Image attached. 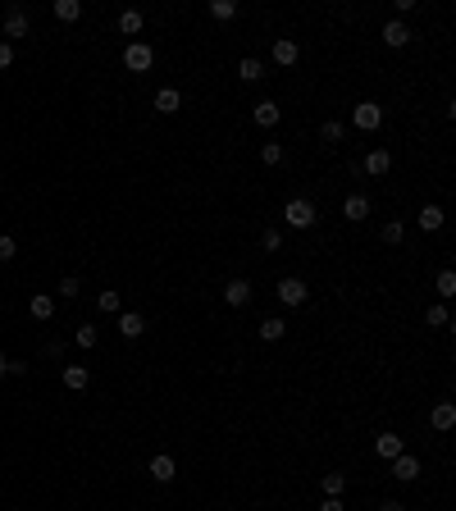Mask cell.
<instances>
[{
  "label": "cell",
  "instance_id": "1",
  "mask_svg": "<svg viewBox=\"0 0 456 511\" xmlns=\"http://www.w3.org/2000/svg\"><path fill=\"white\" fill-rule=\"evenodd\" d=\"M315 219H319V210L310 206L306 196H292V201L283 206V224H288V229H310Z\"/></svg>",
  "mask_w": 456,
  "mask_h": 511
},
{
  "label": "cell",
  "instance_id": "2",
  "mask_svg": "<svg viewBox=\"0 0 456 511\" xmlns=\"http://www.w3.org/2000/svg\"><path fill=\"white\" fill-rule=\"evenodd\" d=\"M151 64H155V51L146 42H128V46H123V69H128V73H146Z\"/></svg>",
  "mask_w": 456,
  "mask_h": 511
},
{
  "label": "cell",
  "instance_id": "3",
  "mask_svg": "<svg viewBox=\"0 0 456 511\" xmlns=\"http://www.w3.org/2000/svg\"><path fill=\"white\" fill-rule=\"evenodd\" d=\"M274 297H279L283 306H306V297H310V288H306V279H297V274H288V279H279V288H274Z\"/></svg>",
  "mask_w": 456,
  "mask_h": 511
},
{
  "label": "cell",
  "instance_id": "4",
  "mask_svg": "<svg viewBox=\"0 0 456 511\" xmlns=\"http://www.w3.org/2000/svg\"><path fill=\"white\" fill-rule=\"evenodd\" d=\"M351 123H356L360 132H374L383 123V105H379V101H360V105L351 110Z\"/></svg>",
  "mask_w": 456,
  "mask_h": 511
},
{
  "label": "cell",
  "instance_id": "5",
  "mask_svg": "<svg viewBox=\"0 0 456 511\" xmlns=\"http://www.w3.org/2000/svg\"><path fill=\"white\" fill-rule=\"evenodd\" d=\"M274 64H279V69H292L297 64V60H301V46H297L292 42V37H279V42H274Z\"/></svg>",
  "mask_w": 456,
  "mask_h": 511
},
{
  "label": "cell",
  "instance_id": "6",
  "mask_svg": "<svg viewBox=\"0 0 456 511\" xmlns=\"http://www.w3.org/2000/svg\"><path fill=\"white\" fill-rule=\"evenodd\" d=\"M151 479L155 484H174V475H178V466H174V457H169V452H160V457H151Z\"/></svg>",
  "mask_w": 456,
  "mask_h": 511
},
{
  "label": "cell",
  "instance_id": "7",
  "mask_svg": "<svg viewBox=\"0 0 456 511\" xmlns=\"http://www.w3.org/2000/svg\"><path fill=\"white\" fill-rule=\"evenodd\" d=\"M402 452H406V438H397V434H379V438H374V457L392 461V457H402Z\"/></svg>",
  "mask_w": 456,
  "mask_h": 511
},
{
  "label": "cell",
  "instance_id": "8",
  "mask_svg": "<svg viewBox=\"0 0 456 511\" xmlns=\"http://www.w3.org/2000/svg\"><path fill=\"white\" fill-rule=\"evenodd\" d=\"M19 37H28V14H23L19 5H14V10L5 14V42L14 46V42H19Z\"/></svg>",
  "mask_w": 456,
  "mask_h": 511
},
{
  "label": "cell",
  "instance_id": "9",
  "mask_svg": "<svg viewBox=\"0 0 456 511\" xmlns=\"http://www.w3.org/2000/svg\"><path fill=\"white\" fill-rule=\"evenodd\" d=\"M392 169V151L388 146H374V151L365 155V174H374V178H383Z\"/></svg>",
  "mask_w": 456,
  "mask_h": 511
},
{
  "label": "cell",
  "instance_id": "10",
  "mask_svg": "<svg viewBox=\"0 0 456 511\" xmlns=\"http://www.w3.org/2000/svg\"><path fill=\"white\" fill-rule=\"evenodd\" d=\"M224 302L228 306H247L251 302V279H228L224 283Z\"/></svg>",
  "mask_w": 456,
  "mask_h": 511
},
{
  "label": "cell",
  "instance_id": "11",
  "mask_svg": "<svg viewBox=\"0 0 456 511\" xmlns=\"http://www.w3.org/2000/svg\"><path fill=\"white\" fill-rule=\"evenodd\" d=\"M392 479H402V484H411V479H420V457H392Z\"/></svg>",
  "mask_w": 456,
  "mask_h": 511
},
{
  "label": "cell",
  "instance_id": "12",
  "mask_svg": "<svg viewBox=\"0 0 456 511\" xmlns=\"http://www.w3.org/2000/svg\"><path fill=\"white\" fill-rule=\"evenodd\" d=\"M383 42H388L392 51H402V46L411 42V28H406L402 19H388V23H383Z\"/></svg>",
  "mask_w": 456,
  "mask_h": 511
},
{
  "label": "cell",
  "instance_id": "13",
  "mask_svg": "<svg viewBox=\"0 0 456 511\" xmlns=\"http://www.w3.org/2000/svg\"><path fill=\"white\" fill-rule=\"evenodd\" d=\"M251 119L261 123V128H274V123L283 119V105H279V101H261V105L251 110Z\"/></svg>",
  "mask_w": 456,
  "mask_h": 511
},
{
  "label": "cell",
  "instance_id": "14",
  "mask_svg": "<svg viewBox=\"0 0 456 511\" xmlns=\"http://www.w3.org/2000/svg\"><path fill=\"white\" fill-rule=\"evenodd\" d=\"M342 215L356 219V224H360V219H369V196L365 192H351L347 201H342Z\"/></svg>",
  "mask_w": 456,
  "mask_h": 511
},
{
  "label": "cell",
  "instance_id": "15",
  "mask_svg": "<svg viewBox=\"0 0 456 511\" xmlns=\"http://www.w3.org/2000/svg\"><path fill=\"white\" fill-rule=\"evenodd\" d=\"M51 14H55L60 23H78V19H82V0H55Z\"/></svg>",
  "mask_w": 456,
  "mask_h": 511
},
{
  "label": "cell",
  "instance_id": "16",
  "mask_svg": "<svg viewBox=\"0 0 456 511\" xmlns=\"http://www.w3.org/2000/svg\"><path fill=\"white\" fill-rule=\"evenodd\" d=\"M429 424H434V429H443V434H447V429H452V424H456V406H452V402H438L434 411H429Z\"/></svg>",
  "mask_w": 456,
  "mask_h": 511
},
{
  "label": "cell",
  "instance_id": "17",
  "mask_svg": "<svg viewBox=\"0 0 456 511\" xmlns=\"http://www.w3.org/2000/svg\"><path fill=\"white\" fill-rule=\"evenodd\" d=\"M415 224H420L424 233H438V229H443V206H420Z\"/></svg>",
  "mask_w": 456,
  "mask_h": 511
},
{
  "label": "cell",
  "instance_id": "18",
  "mask_svg": "<svg viewBox=\"0 0 456 511\" xmlns=\"http://www.w3.org/2000/svg\"><path fill=\"white\" fill-rule=\"evenodd\" d=\"M155 110H160V114H174V110H183L178 87H160V92H155Z\"/></svg>",
  "mask_w": 456,
  "mask_h": 511
},
{
  "label": "cell",
  "instance_id": "19",
  "mask_svg": "<svg viewBox=\"0 0 456 511\" xmlns=\"http://www.w3.org/2000/svg\"><path fill=\"white\" fill-rule=\"evenodd\" d=\"M91 383V374H87V365H64V388H73V392H82Z\"/></svg>",
  "mask_w": 456,
  "mask_h": 511
},
{
  "label": "cell",
  "instance_id": "20",
  "mask_svg": "<svg viewBox=\"0 0 456 511\" xmlns=\"http://www.w3.org/2000/svg\"><path fill=\"white\" fill-rule=\"evenodd\" d=\"M28 311H33V320H51L55 315V297H46V293L28 297Z\"/></svg>",
  "mask_w": 456,
  "mask_h": 511
},
{
  "label": "cell",
  "instance_id": "21",
  "mask_svg": "<svg viewBox=\"0 0 456 511\" xmlns=\"http://www.w3.org/2000/svg\"><path fill=\"white\" fill-rule=\"evenodd\" d=\"M119 334L123 338H141L146 334V320H141L137 311H128V315H119Z\"/></svg>",
  "mask_w": 456,
  "mask_h": 511
},
{
  "label": "cell",
  "instance_id": "22",
  "mask_svg": "<svg viewBox=\"0 0 456 511\" xmlns=\"http://www.w3.org/2000/svg\"><path fill=\"white\" fill-rule=\"evenodd\" d=\"M238 78H242V83H261V78H265V64L256 60V55H247V60L238 64Z\"/></svg>",
  "mask_w": 456,
  "mask_h": 511
},
{
  "label": "cell",
  "instance_id": "23",
  "mask_svg": "<svg viewBox=\"0 0 456 511\" xmlns=\"http://www.w3.org/2000/svg\"><path fill=\"white\" fill-rule=\"evenodd\" d=\"M141 23H146V19H141V10H123V14H119V33H123V37H137Z\"/></svg>",
  "mask_w": 456,
  "mask_h": 511
},
{
  "label": "cell",
  "instance_id": "24",
  "mask_svg": "<svg viewBox=\"0 0 456 511\" xmlns=\"http://www.w3.org/2000/svg\"><path fill=\"white\" fill-rule=\"evenodd\" d=\"M319 137H324L328 146H337V141L347 137V123H337V119H324V123H319Z\"/></svg>",
  "mask_w": 456,
  "mask_h": 511
},
{
  "label": "cell",
  "instance_id": "25",
  "mask_svg": "<svg viewBox=\"0 0 456 511\" xmlns=\"http://www.w3.org/2000/svg\"><path fill=\"white\" fill-rule=\"evenodd\" d=\"M283 334H288V324H283V320L279 315H270V320H261V338H265V343H279V338Z\"/></svg>",
  "mask_w": 456,
  "mask_h": 511
},
{
  "label": "cell",
  "instance_id": "26",
  "mask_svg": "<svg viewBox=\"0 0 456 511\" xmlns=\"http://www.w3.org/2000/svg\"><path fill=\"white\" fill-rule=\"evenodd\" d=\"M319 489H324V498H342V489H347V475H337V470H333V475L319 479Z\"/></svg>",
  "mask_w": 456,
  "mask_h": 511
},
{
  "label": "cell",
  "instance_id": "27",
  "mask_svg": "<svg viewBox=\"0 0 456 511\" xmlns=\"http://www.w3.org/2000/svg\"><path fill=\"white\" fill-rule=\"evenodd\" d=\"M210 19H219V23L238 19V5H233V0H210Z\"/></svg>",
  "mask_w": 456,
  "mask_h": 511
},
{
  "label": "cell",
  "instance_id": "28",
  "mask_svg": "<svg viewBox=\"0 0 456 511\" xmlns=\"http://www.w3.org/2000/svg\"><path fill=\"white\" fill-rule=\"evenodd\" d=\"M383 242H388V247H402V238H406V229H402V219H388V224H383Z\"/></svg>",
  "mask_w": 456,
  "mask_h": 511
},
{
  "label": "cell",
  "instance_id": "29",
  "mask_svg": "<svg viewBox=\"0 0 456 511\" xmlns=\"http://www.w3.org/2000/svg\"><path fill=\"white\" fill-rule=\"evenodd\" d=\"M78 347H96V343H100V334H96V324H78Z\"/></svg>",
  "mask_w": 456,
  "mask_h": 511
},
{
  "label": "cell",
  "instance_id": "30",
  "mask_svg": "<svg viewBox=\"0 0 456 511\" xmlns=\"http://www.w3.org/2000/svg\"><path fill=\"white\" fill-rule=\"evenodd\" d=\"M424 324H429V329H447V306H429V311H424Z\"/></svg>",
  "mask_w": 456,
  "mask_h": 511
},
{
  "label": "cell",
  "instance_id": "31",
  "mask_svg": "<svg viewBox=\"0 0 456 511\" xmlns=\"http://www.w3.org/2000/svg\"><path fill=\"white\" fill-rule=\"evenodd\" d=\"M261 160L265 164H283V141H265V146H261Z\"/></svg>",
  "mask_w": 456,
  "mask_h": 511
},
{
  "label": "cell",
  "instance_id": "32",
  "mask_svg": "<svg viewBox=\"0 0 456 511\" xmlns=\"http://www.w3.org/2000/svg\"><path fill=\"white\" fill-rule=\"evenodd\" d=\"M434 288H438V297H452V293H456V274H452V270H443V274L434 279Z\"/></svg>",
  "mask_w": 456,
  "mask_h": 511
},
{
  "label": "cell",
  "instance_id": "33",
  "mask_svg": "<svg viewBox=\"0 0 456 511\" xmlns=\"http://www.w3.org/2000/svg\"><path fill=\"white\" fill-rule=\"evenodd\" d=\"M100 315H119V293H100Z\"/></svg>",
  "mask_w": 456,
  "mask_h": 511
},
{
  "label": "cell",
  "instance_id": "34",
  "mask_svg": "<svg viewBox=\"0 0 456 511\" xmlns=\"http://www.w3.org/2000/svg\"><path fill=\"white\" fill-rule=\"evenodd\" d=\"M261 247H265V251H279V247H283V233H279V229H265V233H261Z\"/></svg>",
  "mask_w": 456,
  "mask_h": 511
},
{
  "label": "cell",
  "instance_id": "35",
  "mask_svg": "<svg viewBox=\"0 0 456 511\" xmlns=\"http://www.w3.org/2000/svg\"><path fill=\"white\" fill-rule=\"evenodd\" d=\"M78 288H82V283H78V274H69V279H60V293H64V297H78Z\"/></svg>",
  "mask_w": 456,
  "mask_h": 511
},
{
  "label": "cell",
  "instance_id": "36",
  "mask_svg": "<svg viewBox=\"0 0 456 511\" xmlns=\"http://www.w3.org/2000/svg\"><path fill=\"white\" fill-rule=\"evenodd\" d=\"M14 251H19V242H14V238H0V261H14Z\"/></svg>",
  "mask_w": 456,
  "mask_h": 511
},
{
  "label": "cell",
  "instance_id": "37",
  "mask_svg": "<svg viewBox=\"0 0 456 511\" xmlns=\"http://www.w3.org/2000/svg\"><path fill=\"white\" fill-rule=\"evenodd\" d=\"M10 64H14V46L0 42V69H10Z\"/></svg>",
  "mask_w": 456,
  "mask_h": 511
},
{
  "label": "cell",
  "instance_id": "38",
  "mask_svg": "<svg viewBox=\"0 0 456 511\" xmlns=\"http://www.w3.org/2000/svg\"><path fill=\"white\" fill-rule=\"evenodd\" d=\"M319 511H347V507H342V498H324V502H319Z\"/></svg>",
  "mask_w": 456,
  "mask_h": 511
},
{
  "label": "cell",
  "instance_id": "39",
  "mask_svg": "<svg viewBox=\"0 0 456 511\" xmlns=\"http://www.w3.org/2000/svg\"><path fill=\"white\" fill-rule=\"evenodd\" d=\"M383 511H406V507H402V502H383Z\"/></svg>",
  "mask_w": 456,
  "mask_h": 511
},
{
  "label": "cell",
  "instance_id": "40",
  "mask_svg": "<svg viewBox=\"0 0 456 511\" xmlns=\"http://www.w3.org/2000/svg\"><path fill=\"white\" fill-rule=\"evenodd\" d=\"M5 365H10V361H5V352H0V374H5Z\"/></svg>",
  "mask_w": 456,
  "mask_h": 511
}]
</instances>
